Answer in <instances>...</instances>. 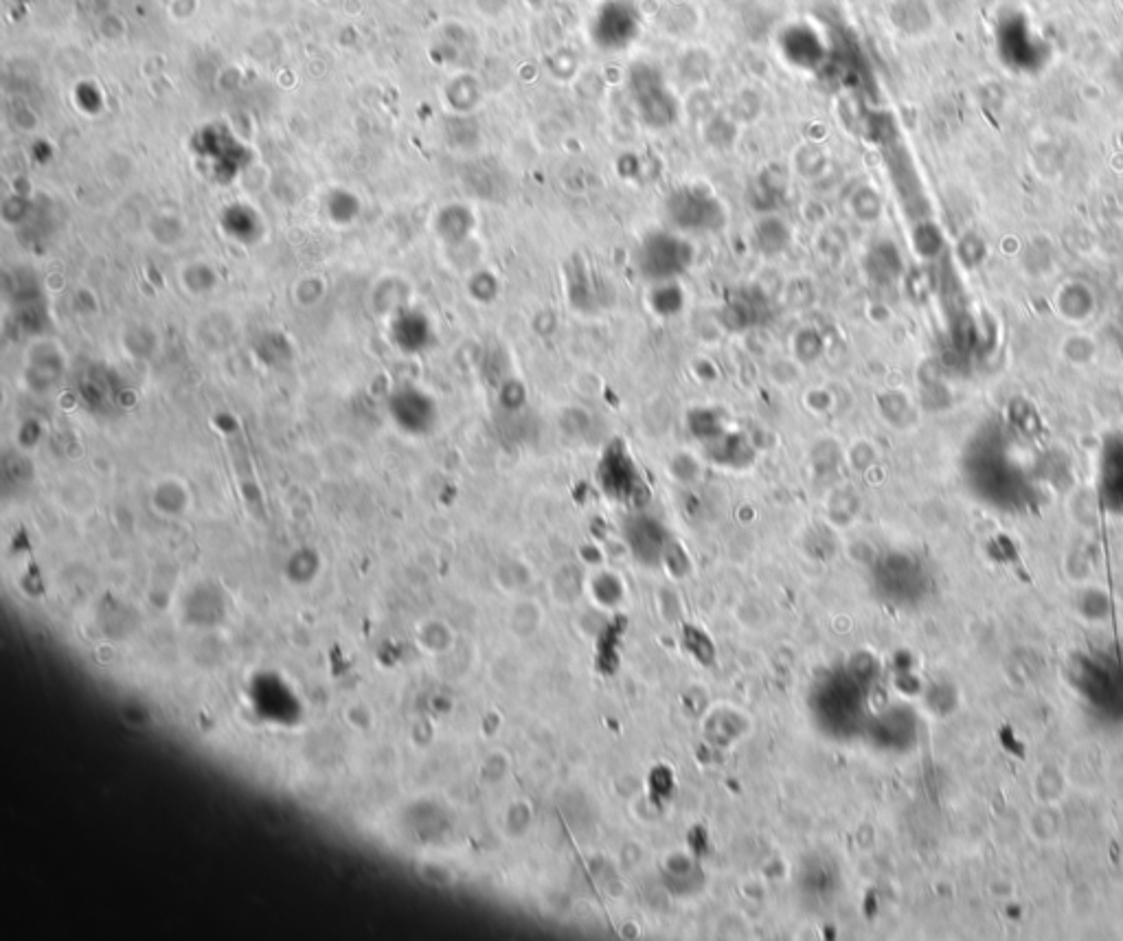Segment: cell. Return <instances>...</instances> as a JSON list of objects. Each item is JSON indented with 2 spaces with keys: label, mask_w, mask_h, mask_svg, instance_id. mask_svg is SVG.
<instances>
[{
  "label": "cell",
  "mask_w": 1123,
  "mask_h": 941,
  "mask_svg": "<svg viewBox=\"0 0 1123 941\" xmlns=\"http://www.w3.org/2000/svg\"><path fill=\"white\" fill-rule=\"evenodd\" d=\"M753 240H755V246H757L759 253L766 255V257H777L790 246L792 233H790V226L786 224V220H781L779 215L766 213L764 218L755 224Z\"/></svg>",
  "instance_id": "cell-8"
},
{
  "label": "cell",
  "mask_w": 1123,
  "mask_h": 941,
  "mask_svg": "<svg viewBox=\"0 0 1123 941\" xmlns=\"http://www.w3.org/2000/svg\"><path fill=\"white\" fill-rule=\"evenodd\" d=\"M696 251L683 233L652 231L637 248V268L652 283L676 281L694 266Z\"/></svg>",
  "instance_id": "cell-1"
},
{
  "label": "cell",
  "mask_w": 1123,
  "mask_h": 941,
  "mask_svg": "<svg viewBox=\"0 0 1123 941\" xmlns=\"http://www.w3.org/2000/svg\"><path fill=\"white\" fill-rule=\"evenodd\" d=\"M643 29L639 7L632 0H604L591 18V38L601 51H623L637 42Z\"/></svg>",
  "instance_id": "cell-4"
},
{
  "label": "cell",
  "mask_w": 1123,
  "mask_h": 941,
  "mask_svg": "<svg viewBox=\"0 0 1123 941\" xmlns=\"http://www.w3.org/2000/svg\"><path fill=\"white\" fill-rule=\"evenodd\" d=\"M770 314H773V305H770L766 294L757 288H744L727 297V303L720 310V319L731 332H748L766 323Z\"/></svg>",
  "instance_id": "cell-6"
},
{
  "label": "cell",
  "mask_w": 1123,
  "mask_h": 941,
  "mask_svg": "<svg viewBox=\"0 0 1123 941\" xmlns=\"http://www.w3.org/2000/svg\"><path fill=\"white\" fill-rule=\"evenodd\" d=\"M566 290H569L566 292L569 294V303L580 312H599L604 305H608L606 283L584 264L571 268Z\"/></svg>",
  "instance_id": "cell-7"
},
{
  "label": "cell",
  "mask_w": 1123,
  "mask_h": 941,
  "mask_svg": "<svg viewBox=\"0 0 1123 941\" xmlns=\"http://www.w3.org/2000/svg\"><path fill=\"white\" fill-rule=\"evenodd\" d=\"M667 218L678 233H716L727 224L724 204L702 187H680L667 198Z\"/></svg>",
  "instance_id": "cell-3"
},
{
  "label": "cell",
  "mask_w": 1123,
  "mask_h": 941,
  "mask_svg": "<svg viewBox=\"0 0 1123 941\" xmlns=\"http://www.w3.org/2000/svg\"><path fill=\"white\" fill-rule=\"evenodd\" d=\"M632 104L648 128L665 130L678 121V99L669 90L661 71L648 62L630 68L628 77Z\"/></svg>",
  "instance_id": "cell-2"
},
{
  "label": "cell",
  "mask_w": 1123,
  "mask_h": 941,
  "mask_svg": "<svg viewBox=\"0 0 1123 941\" xmlns=\"http://www.w3.org/2000/svg\"><path fill=\"white\" fill-rule=\"evenodd\" d=\"M650 308L659 316H676L685 308V294L676 281L654 283L650 292Z\"/></svg>",
  "instance_id": "cell-9"
},
{
  "label": "cell",
  "mask_w": 1123,
  "mask_h": 941,
  "mask_svg": "<svg viewBox=\"0 0 1123 941\" xmlns=\"http://www.w3.org/2000/svg\"><path fill=\"white\" fill-rule=\"evenodd\" d=\"M823 349H825V340L814 330V327H805V330L797 332V336H794V356H797V360L803 362V365H812V362L819 360L823 356Z\"/></svg>",
  "instance_id": "cell-10"
},
{
  "label": "cell",
  "mask_w": 1123,
  "mask_h": 941,
  "mask_svg": "<svg viewBox=\"0 0 1123 941\" xmlns=\"http://www.w3.org/2000/svg\"><path fill=\"white\" fill-rule=\"evenodd\" d=\"M852 209H854V215H856L858 220L869 222V220H873V218H878V213H880V200H878V196H876V191L869 189V187L858 189L856 194H854V198H852Z\"/></svg>",
  "instance_id": "cell-11"
},
{
  "label": "cell",
  "mask_w": 1123,
  "mask_h": 941,
  "mask_svg": "<svg viewBox=\"0 0 1123 941\" xmlns=\"http://www.w3.org/2000/svg\"><path fill=\"white\" fill-rule=\"evenodd\" d=\"M779 53L790 66L801 71H819L827 60V44L823 36L808 22L790 25L779 36Z\"/></svg>",
  "instance_id": "cell-5"
}]
</instances>
